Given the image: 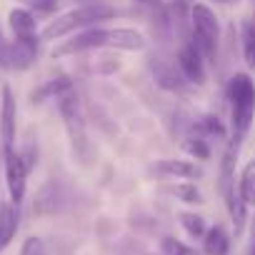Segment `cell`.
Listing matches in <instances>:
<instances>
[{"mask_svg": "<svg viewBox=\"0 0 255 255\" xmlns=\"http://www.w3.org/2000/svg\"><path fill=\"white\" fill-rule=\"evenodd\" d=\"M230 103V143L228 148L240 150L250 125L255 120V80L248 73H235L228 83Z\"/></svg>", "mask_w": 255, "mask_h": 255, "instance_id": "cell-1", "label": "cell"}, {"mask_svg": "<svg viewBox=\"0 0 255 255\" xmlns=\"http://www.w3.org/2000/svg\"><path fill=\"white\" fill-rule=\"evenodd\" d=\"M115 18V8L105 5V3H90V5H80V8H73L68 13H63L60 18L50 20L45 28H43V38L45 40H58L78 28H88V25H95L100 20H110Z\"/></svg>", "mask_w": 255, "mask_h": 255, "instance_id": "cell-2", "label": "cell"}, {"mask_svg": "<svg viewBox=\"0 0 255 255\" xmlns=\"http://www.w3.org/2000/svg\"><path fill=\"white\" fill-rule=\"evenodd\" d=\"M58 110H60V118L65 123V130H68V138H70V148H73V155L88 165L90 163V140H88V133H85V120H83V113H80V103L70 90H65L63 95H58Z\"/></svg>", "mask_w": 255, "mask_h": 255, "instance_id": "cell-3", "label": "cell"}, {"mask_svg": "<svg viewBox=\"0 0 255 255\" xmlns=\"http://www.w3.org/2000/svg\"><path fill=\"white\" fill-rule=\"evenodd\" d=\"M190 25H193V43L200 48L205 63L215 65L218 63V45H220V23H218V15L208 5L195 3L190 8Z\"/></svg>", "mask_w": 255, "mask_h": 255, "instance_id": "cell-4", "label": "cell"}, {"mask_svg": "<svg viewBox=\"0 0 255 255\" xmlns=\"http://www.w3.org/2000/svg\"><path fill=\"white\" fill-rule=\"evenodd\" d=\"M38 58V35L15 38L13 43L0 40V65L10 70H28Z\"/></svg>", "mask_w": 255, "mask_h": 255, "instance_id": "cell-5", "label": "cell"}, {"mask_svg": "<svg viewBox=\"0 0 255 255\" xmlns=\"http://www.w3.org/2000/svg\"><path fill=\"white\" fill-rule=\"evenodd\" d=\"M3 160H5V185H8V193H10V203L20 205L23 198H25V188H28V168L20 158V153L13 148V150H5L3 153Z\"/></svg>", "mask_w": 255, "mask_h": 255, "instance_id": "cell-6", "label": "cell"}, {"mask_svg": "<svg viewBox=\"0 0 255 255\" xmlns=\"http://www.w3.org/2000/svg\"><path fill=\"white\" fill-rule=\"evenodd\" d=\"M15 128H18V103L10 85H3V93H0V140H3V153L15 148Z\"/></svg>", "mask_w": 255, "mask_h": 255, "instance_id": "cell-7", "label": "cell"}, {"mask_svg": "<svg viewBox=\"0 0 255 255\" xmlns=\"http://www.w3.org/2000/svg\"><path fill=\"white\" fill-rule=\"evenodd\" d=\"M178 68L183 73V78L193 85H205V58L200 53V48L195 43H185L180 50H178Z\"/></svg>", "mask_w": 255, "mask_h": 255, "instance_id": "cell-8", "label": "cell"}, {"mask_svg": "<svg viewBox=\"0 0 255 255\" xmlns=\"http://www.w3.org/2000/svg\"><path fill=\"white\" fill-rule=\"evenodd\" d=\"M105 43H108V30H103V28H88V30L73 35L70 40L60 43L58 48H53V58L75 55V53H83V50H90V48H103Z\"/></svg>", "mask_w": 255, "mask_h": 255, "instance_id": "cell-9", "label": "cell"}, {"mask_svg": "<svg viewBox=\"0 0 255 255\" xmlns=\"http://www.w3.org/2000/svg\"><path fill=\"white\" fill-rule=\"evenodd\" d=\"M63 200H65L63 185L58 180H50V183H45L38 190L35 203H33V210H35V215H50V213H58L60 210Z\"/></svg>", "mask_w": 255, "mask_h": 255, "instance_id": "cell-10", "label": "cell"}, {"mask_svg": "<svg viewBox=\"0 0 255 255\" xmlns=\"http://www.w3.org/2000/svg\"><path fill=\"white\" fill-rule=\"evenodd\" d=\"M20 225V210L15 203H0V253H3L18 233Z\"/></svg>", "mask_w": 255, "mask_h": 255, "instance_id": "cell-11", "label": "cell"}, {"mask_svg": "<svg viewBox=\"0 0 255 255\" xmlns=\"http://www.w3.org/2000/svg\"><path fill=\"white\" fill-rule=\"evenodd\" d=\"M105 45L118 48V50H143L148 45V40L135 28H115V30H108V43Z\"/></svg>", "mask_w": 255, "mask_h": 255, "instance_id": "cell-12", "label": "cell"}, {"mask_svg": "<svg viewBox=\"0 0 255 255\" xmlns=\"http://www.w3.org/2000/svg\"><path fill=\"white\" fill-rule=\"evenodd\" d=\"M223 198H225V205H228V213H230V220H233L235 235H240L243 228H245V220H248V203L243 200V195H240L238 188L228 190Z\"/></svg>", "mask_w": 255, "mask_h": 255, "instance_id": "cell-13", "label": "cell"}, {"mask_svg": "<svg viewBox=\"0 0 255 255\" xmlns=\"http://www.w3.org/2000/svg\"><path fill=\"white\" fill-rule=\"evenodd\" d=\"M8 23H10V30L15 33V38L35 35V30H38V20H35L33 10H28V8H13L8 15Z\"/></svg>", "mask_w": 255, "mask_h": 255, "instance_id": "cell-14", "label": "cell"}, {"mask_svg": "<svg viewBox=\"0 0 255 255\" xmlns=\"http://www.w3.org/2000/svg\"><path fill=\"white\" fill-rule=\"evenodd\" d=\"M150 68H153V73H155V80L163 85V88H168V90H183L185 88V78H183V73H175V68L173 65H168V63H163V60H150Z\"/></svg>", "mask_w": 255, "mask_h": 255, "instance_id": "cell-15", "label": "cell"}, {"mask_svg": "<svg viewBox=\"0 0 255 255\" xmlns=\"http://www.w3.org/2000/svg\"><path fill=\"white\" fill-rule=\"evenodd\" d=\"M203 250H205V255H228L230 235L225 233V228H220V225L208 228V233L203 235Z\"/></svg>", "mask_w": 255, "mask_h": 255, "instance_id": "cell-16", "label": "cell"}, {"mask_svg": "<svg viewBox=\"0 0 255 255\" xmlns=\"http://www.w3.org/2000/svg\"><path fill=\"white\" fill-rule=\"evenodd\" d=\"M155 170H158L160 175L185 178V180H190V178H203V170L195 168V165L188 163V160H160V163L155 165Z\"/></svg>", "mask_w": 255, "mask_h": 255, "instance_id": "cell-17", "label": "cell"}, {"mask_svg": "<svg viewBox=\"0 0 255 255\" xmlns=\"http://www.w3.org/2000/svg\"><path fill=\"white\" fill-rule=\"evenodd\" d=\"M65 90H70V80H68V78H55V80H48V83H43L40 88H35V90L30 93V100H33V103H43V100H48V98L63 95Z\"/></svg>", "mask_w": 255, "mask_h": 255, "instance_id": "cell-18", "label": "cell"}, {"mask_svg": "<svg viewBox=\"0 0 255 255\" xmlns=\"http://www.w3.org/2000/svg\"><path fill=\"white\" fill-rule=\"evenodd\" d=\"M238 190H240V195L248 205H255V160H250L243 168L240 180H238Z\"/></svg>", "mask_w": 255, "mask_h": 255, "instance_id": "cell-19", "label": "cell"}, {"mask_svg": "<svg viewBox=\"0 0 255 255\" xmlns=\"http://www.w3.org/2000/svg\"><path fill=\"white\" fill-rule=\"evenodd\" d=\"M170 195H175L178 200H183V203H190V205H200L203 203V193L193 185V183H175V185H170V188H165Z\"/></svg>", "mask_w": 255, "mask_h": 255, "instance_id": "cell-20", "label": "cell"}, {"mask_svg": "<svg viewBox=\"0 0 255 255\" xmlns=\"http://www.w3.org/2000/svg\"><path fill=\"white\" fill-rule=\"evenodd\" d=\"M243 55H245V63L255 70V23L253 20L243 23Z\"/></svg>", "mask_w": 255, "mask_h": 255, "instance_id": "cell-21", "label": "cell"}, {"mask_svg": "<svg viewBox=\"0 0 255 255\" xmlns=\"http://www.w3.org/2000/svg\"><path fill=\"white\" fill-rule=\"evenodd\" d=\"M180 225L188 230V235L193 238H203L208 233V225H205V218L198 215V213H180Z\"/></svg>", "mask_w": 255, "mask_h": 255, "instance_id": "cell-22", "label": "cell"}, {"mask_svg": "<svg viewBox=\"0 0 255 255\" xmlns=\"http://www.w3.org/2000/svg\"><path fill=\"white\" fill-rule=\"evenodd\" d=\"M183 148H185V153L188 155H193L195 160H208L210 158V148H208V140H203V138H188L185 143H183Z\"/></svg>", "mask_w": 255, "mask_h": 255, "instance_id": "cell-23", "label": "cell"}, {"mask_svg": "<svg viewBox=\"0 0 255 255\" xmlns=\"http://www.w3.org/2000/svg\"><path fill=\"white\" fill-rule=\"evenodd\" d=\"M160 248H163L165 255H198L195 248L185 245V243L178 240V238H163V240H160Z\"/></svg>", "mask_w": 255, "mask_h": 255, "instance_id": "cell-24", "label": "cell"}, {"mask_svg": "<svg viewBox=\"0 0 255 255\" xmlns=\"http://www.w3.org/2000/svg\"><path fill=\"white\" fill-rule=\"evenodd\" d=\"M18 3L28 10H35V13H53L58 0H18Z\"/></svg>", "mask_w": 255, "mask_h": 255, "instance_id": "cell-25", "label": "cell"}, {"mask_svg": "<svg viewBox=\"0 0 255 255\" xmlns=\"http://www.w3.org/2000/svg\"><path fill=\"white\" fill-rule=\"evenodd\" d=\"M20 153V158H23V163H25V168L28 170H33L35 168V163H38V145H35V140L33 138H28V143L23 145V150H18Z\"/></svg>", "mask_w": 255, "mask_h": 255, "instance_id": "cell-26", "label": "cell"}, {"mask_svg": "<svg viewBox=\"0 0 255 255\" xmlns=\"http://www.w3.org/2000/svg\"><path fill=\"white\" fill-rule=\"evenodd\" d=\"M200 128L205 133H210V135H218V138H223L225 135V128H223V123L218 120V118H213V115H205V118H200Z\"/></svg>", "mask_w": 255, "mask_h": 255, "instance_id": "cell-27", "label": "cell"}, {"mask_svg": "<svg viewBox=\"0 0 255 255\" xmlns=\"http://www.w3.org/2000/svg\"><path fill=\"white\" fill-rule=\"evenodd\" d=\"M20 255H45V245H43V240H40V238H28V240L23 243Z\"/></svg>", "mask_w": 255, "mask_h": 255, "instance_id": "cell-28", "label": "cell"}, {"mask_svg": "<svg viewBox=\"0 0 255 255\" xmlns=\"http://www.w3.org/2000/svg\"><path fill=\"white\" fill-rule=\"evenodd\" d=\"M215 3H230V0H215Z\"/></svg>", "mask_w": 255, "mask_h": 255, "instance_id": "cell-29", "label": "cell"}, {"mask_svg": "<svg viewBox=\"0 0 255 255\" xmlns=\"http://www.w3.org/2000/svg\"><path fill=\"white\" fill-rule=\"evenodd\" d=\"M180 3H185V5H188V3H193V0H180Z\"/></svg>", "mask_w": 255, "mask_h": 255, "instance_id": "cell-30", "label": "cell"}, {"mask_svg": "<svg viewBox=\"0 0 255 255\" xmlns=\"http://www.w3.org/2000/svg\"><path fill=\"white\" fill-rule=\"evenodd\" d=\"M140 3H153V0H140Z\"/></svg>", "mask_w": 255, "mask_h": 255, "instance_id": "cell-31", "label": "cell"}, {"mask_svg": "<svg viewBox=\"0 0 255 255\" xmlns=\"http://www.w3.org/2000/svg\"><path fill=\"white\" fill-rule=\"evenodd\" d=\"M253 255H255V243H253Z\"/></svg>", "mask_w": 255, "mask_h": 255, "instance_id": "cell-32", "label": "cell"}, {"mask_svg": "<svg viewBox=\"0 0 255 255\" xmlns=\"http://www.w3.org/2000/svg\"><path fill=\"white\" fill-rule=\"evenodd\" d=\"M0 40H3V35H0Z\"/></svg>", "mask_w": 255, "mask_h": 255, "instance_id": "cell-33", "label": "cell"}, {"mask_svg": "<svg viewBox=\"0 0 255 255\" xmlns=\"http://www.w3.org/2000/svg\"><path fill=\"white\" fill-rule=\"evenodd\" d=\"M230 3H235V0H230Z\"/></svg>", "mask_w": 255, "mask_h": 255, "instance_id": "cell-34", "label": "cell"}]
</instances>
